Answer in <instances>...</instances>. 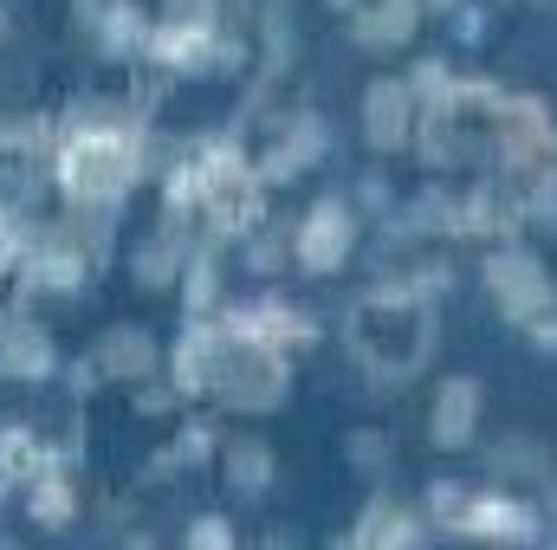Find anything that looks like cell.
<instances>
[{
    "instance_id": "6da1fadb",
    "label": "cell",
    "mask_w": 557,
    "mask_h": 550,
    "mask_svg": "<svg viewBox=\"0 0 557 550\" xmlns=\"http://www.w3.org/2000/svg\"><path fill=\"white\" fill-rule=\"evenodd\" d=\"M428 298L421 291H370L357 311H350V337L363 350L370 370L383 376H409L421 357H428Z\"/></svg>"
},
{
    "instance_id": "7a4b0ae2",
    "label": "cell",
    "mask_w": 557,
    "mask_h": 550,
    "mask_svg": "<svg viewBox=\"0 0 557 550\" xmlns=\"http://www.w3.org/2000/svg\"><path fill=\"white\" fill-rule=\"evenodd\" d=\"M137 182V137L131 130H72L59 142V188L72 201H117Z\"/></svg>"
},
{
    "instance_id": "3957f363",
    "label": "cell",
    "mask_w": 557,
    "mask_h": 550,
    "mask_svg": "<svg viewBox=\"0 0 557 550\" xmlns=\"http://www.w3.org/2000/svg\"><path fill=\"white\" fill-rule=\"evenodd\" d=\"M486 285H493L499 304H506L512 317H525V324L552 311V278H545V266H539L532 253H519V247H506V253L486 260Z\"/></svg>"
},
{
    "instance_id": "277c9868",
    "label": "cell",
    "mask_w": 557,
    "mask_h": 550,
    "mask_svg": "<svg viewBox=\"0 0 557 550\" xmlns=\"http://www.w3.org/2000/svg\"><path fill=\"white\" fill-rule=\"evenodd\" d=\"M350 240H357V221L344 201H318L298 227V266L305 273H337L350 260Z\"/></svg>"
},
{
    "instance_id": "5b68a950",
    "label": "cell",
    "mask_w": 557,
    "mask_h": 550,
    "mask_svg": "<svg viewBox=\"0 0 557 550\" xmlns=\"http://www.w3.org/2000/svg\"><path fill=\"white\" fill-rule=\"evenodd\" d=\"M409 124H416L409 85H403V78L370 85V98H363V130H370V142H376V149H396V142H409Z\"/></svg>"
},
{
    "instance_id": "8992f818",
    "label": "cell",
    "mask_w": 557,
    "mask_h": 550,
    "mask_svg": "<svg viewBox=\"0 0 557 550\" xmlns=\"http://www.w3.org/2000/svg\"><path fill=\"white\" fill-rule=\"evenodd\" d=\"M473 414H480V389H473V383H447V389L434 396L428 427H434V440H441V447H460V440L473 434Z\"/></svg>"
},
{
    "instance_id": "52a82bcc",
    "label": "cell",
    "mask_w": 557,
    "mask_h": 550,
    "mask_svg": "<svg viewBox=\"0 0 557 550\" xmlns=\"http://www.w3.org/2000/svg\"><path fill=\"white\" fill-rule=\"evenodd\" d=\"M416 7H421V0H370L357 26H363V39H370V46H403V39L416 33Z\"/></svg>"
},
{
    "instance_id": "ba28073f",
    "label": "cell",
    "mask_w": 557,
    "mask_h": 550,
    "mask_svg": "<svg viewBox=\"0 0 557 550\" xmlns=\"http://www.w3.org/2000/svg\"><path fill=\"white\" fill-rule=\"evenodd\" d=\"M46 363H52V350H46L39 330H7V343H0V376H39Z\"/></svg>"
},
{
    "instance_id": "9c48e42d",
    "label": "cell",
    "mask_w": 557,
    "mask_h": 550,
    "mask_svg": "<svg viewBox=\"0 0 557 550\" xmlns=\"http://www.w3.org/2000/svg\"><path fill=\"white\" fill-rule=\"evenodd\" d=\"M227 473H234L240 486H260V479H267V453H260V447L247 440V447H234V460H227Z\"/></svg>"
},
{
    "instance_id": "30bf717a",
    "label": "cell",
    "mask_w": 557,
    "mask_h": 550,
    "mask_svg": "<svg viewBox=\"0 0 557 550\" xmlns=\"http://www.w3.org/2000/svg\"><path fill=\"white\" fill-rule=\"evenodd\" d=\"M33 512H39L46 525H59V518L72 512V499H65V486H59V479H46V486H39V499H33Z\"/></svg>"
},
{
    "instance_id": "8fae6325",
    "label": "cell",
    "mask_w": 557,
    "mask_h": 550,
    "mask_svg": "<svg viewBox=\"0 0 557 550\" xmlns=\"http://www.w3.org/2000/svg\"><path fill=\"white\" fill-rule=\"evenodd\" d=\"M104 357H111V370H143V363H149L143 337H111V350H104Z\"/></svg>"
},
{
    "instance_id": "7c38bea8",
    "label": "cell",
    "mask_w": 557,
    "mask_h": 550,
    "mask_svg": "<svg viewBox=\"0 0 557 550\" xmlns=\"http://www.w3.org/2000/svg\"><path fill=\"white\" fill-rule=\"evenodd\" d=\"M363 538H409V525H403V518H383V512H370V518H363Z\"/></svg>"
}]
</instances>
